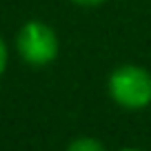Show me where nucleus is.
<instances>
[{
	"label": "nucleus",
	"instance_id": "obj_1",
	"mask_svg": "<svg viewBox=\"0 0 151 151\" xmlns=\"http://www.w3.org/2000/svg\"><path fill=\"white\" fill-rule=\"evenodd\" d=\"M109 96L122 109H145L151 104V73L145 67L122 65L109 76Z\"/></svg>",
	"mask_w": 151,
	"mask_h": 151
},
{
	"label": "nucleus",
	"instance_id": "obj_2",
	"mask_svg": "<svg viewBox=\"0 0 151 151\" xmlns=\"http://www.w3.org/2000/svg\"><path fill=\"white\" fill-rule=\"evenodd\" d=\"M18 53L31 67H47L58 56V36L47 22L29 20L20 27L16 38Z\"/></svg>",
	"mask_w": 151,
	"mask_h": 151
},
{
	"label": "nucleus",
	"instance_id": "obj_3",
	"mask_svg": "<svg viewBox=\"0 0 151 151\" xmlns=\"http://www.w3.org/2000/svg\"><path fill=\"white\" fill-rule=\"evenodd\" d=\"M67 151H107V147H104L98 138L80 136V138H76V140L67 147Z\"/></svg>",
	"mask_w": 151,
	"mask_h": 151
},
{
	"label": "nucleus",
	"instance_id": "obj_4",
	"mask_svg": "<svg viewBox=\"0 0 151 151\" xmlns=\"http://www.w3.org/2000/svg\"><path fill=\"white\" fill-rule=\"evenodd\" d=\"M5 69H7V45L0 38V76L5 73Z\"/></svg>",
	"mask_w": 151,
	"mask_h": 151
},
{
	"label": "nucleus",
	"instance_id": "obj_5",
	"mask_svg": "<svg viewBox=\"0 0 151 151\" xmlns=\"http://www.w3.org/2000/svg\"><path fill=\"white\" fill-rule=\"evenodd\" d=\"M73 5H80V7H98V5H102L104 0H71Z\"/></svg>",
	"mask_w": 151,
	"mask_h": 151
},
{
	"label": "nucleus",
	"instance_id": "obj_6",
	"mask_svg": "<svg viewBox=\"0 0 151 151\" xmlns=\"http://www.w3.org/2000/svg\"><path fill=\"white\" fill-rule=\"evenodd\" d=\"M120 151H140V149H120Z\"/></svg>",
	"mask_w": 151,
	"mask_h": 151
}]
</instances>
